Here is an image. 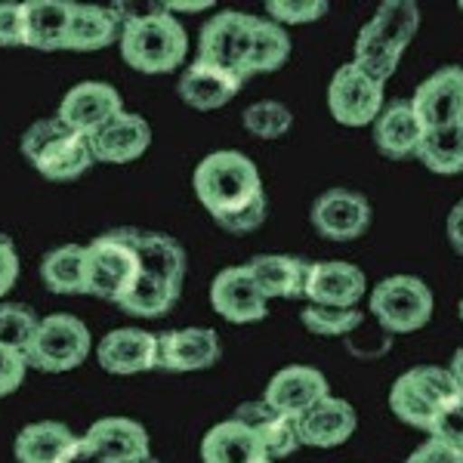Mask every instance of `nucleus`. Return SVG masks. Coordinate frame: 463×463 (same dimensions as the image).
Masks as SVG:
<instances>
[{"mask_svg": "<svg viewBox=\"0 0 463 463\" xmlns=\"http://www.w3.org/2000/svg\"><path fill=\"white\" fill-rule=\"evenodd\" d=\"M244 130L250 137H260V139H279L294 127V115L285 102L279 99H263V102H253V106L244 109Z\"/></svg>", "mask_w": 463, "mask_h": 463, "instance_id": "nucleus-36", "label": "nucleus"}, {"mask_svg": "<svg viewBox=\"0 0 463 463\" xmlns=\"http://www.w3.org/2000/svg\"><path fill=\"white\" fill-rule=\"evenodd\" d=\"M71 445H74V436L65 423L41 420V423H28V427L19 432L16 445H13V454H16L19 463H59Z\"/></svg>", "mask_w": 463, "mask_h": 463, "instance_id": "nucleus-29", "label": "nucleus"}, {"mask_svg": "<svg viewBox=\"0 0 463 463\" xmlns=\"http://www.w3.org/2000/svg\"><path fill=\"white\" fill-rule=\"evenodd\" d=\"M458 399H463L458 380L448 368H436V364H417V368L405 371L390 390L392 414L402 423L423 432H430L436 417Z\"/></svg>", "mask_w": 463, "mask_h": 463, "instance_id": "nucleus-6", "label": "nucleus"}, {"mask_svg": "<svg viewBox=\"0 0 463 463\" xmlns=\"http://www.w3.org/2000/svg\"><path fill=\"white\" fill-rule=\"evenodd\" d=\"M244 80H238L235 74L216 69L211 62H195L189 65V69L183 71V78H179V99L185 102L189 109L195 111H216L222 109L232 96L241 90Z\"/></svg>", "mask_w": 463, "mask_h": 463, "instance_id": "nucleus-23", "label": "nucleus"}, {"mask_svg": "<svg viewBox=\"0 0 463 463\" xmlns=\"http://www.w3.org/2000/svg\"><path fill=\"white\" fill-rule=\"evenodd\" d=\"M250 275L266 294V300L279 297V300H297L306 297V281H309L312 263L303 257H285V253H260L250 263Z\"/></svg>", "mask_w": 463, "mask_h": 463, "instance_id": "nucleus-26", "label": "nucleus"}, {"mask_svg": "<svg viewBox=\"0 0 463 463\" xmlns=\"http://www.w3.org/2000/svg\"><path fill=\"white\" fill-rule=\"evenodd\" d=\"M417 161L439 176H454L463 170V124L445 130H427L417 146Z\"/></svg>", "mask_w": 463, "mask_h": 463, "instance_id": "nucleus-32", "label": "nucleus"}, {"mask_svg": "<svg viewBox=\"0 0 463 463\" xmlns=\"http://www.w3.org/2000/svg\"><path fill=\"white\" fill-rule=\"evenodd\" d=\"M327 109L343 127H364L377 121L383 111V84L362 71L355 62H346L334 71L327 87Z\"/></svg>", "mask_w": 463, "mask_h": 463, "instance_id": "nucleus-10", "label": "nucleus"}, {"mask_svg": "<svg viewBox=\"0 0 463 463\" xmlns=\"http://www.w3.org/2000/svg\"><path fill=\"white\" fill-rule=\"evenodd\" d=\"M300 321L306 331L316 334V337H349L362 327L364 312L358 309H337V306H306L300 312Z\"/></svg>", "mask_w": 463, "mask_h": 463, "instance_id": "nucleus-35", "label": "nucleus"}, {"mask_svg": "<svg viewBox=\"0 0 463 463\" xmlns=\"http://www.w3.org/2000/svg\"><path fill=\"white\" fill-rule=\"evenodd\" d=\"M327 395H331V386H327V377L321 371L309 368V364H290L266 383L263 402L281 411L290 420H300L306 411H312Z\"/></svg>", "mask_w": 463, "mask_h": 463, "instance_id": "nucleus-13", "label": "nucleus"}, {"mask_svg": "<svg viewBox=\"0 0 463 463\" xmlns=\"http://www.w3.org/2000/svg\"><path fill=\"white\" fill-rule=\"evenodd\" d=\"M139 235L143 229H111L87 244V279L84 294L99 300L121 303V297L137 285L139 269Z\"/></svg>", "mask_w": 463, "mask_h": 463, "instance_id": "nucleus-5", "label": "nucleus"}, {"mask_svg": "<svg viewBox=\"0 0 463 463\" xmlns=\"http://www.w3.org/2000/svg\"><path fill=\"white\" fill-rule=\"evenodd\" d=\"M290 56V37L279 22L260 19L257 34H253V53H250V71H279Z\"/></svg>", "mask_w": 463, "mask_h": 463, "instance_id": "nucleus-34", "label": "nucleus"}, {"mask_svg": "<svg viewBox=\"0 0 463 463\" xmlns=\"http://www.w3.org/2000/svg\"><path fill=\"white\" fill-rule=\"evenodd\" d=\"M220 355V337L211 327H183V331L158 334V368L170 374L213 368Z\"/></svg>", "mask_w": 463, "mask_h": 463, "instance_id": "nucleus-16", "label": "nucleus"}, {"mask_svg": "<svg viewBox=\"0 0 463 463\" xmlns=\"http://www.w3.org/2000/svg\"><path fill=\"white\" fill-rule=\"evenodd\" d=\"M90 355V331L78 316L56 312V316L41 318L32 346H28V364L47 374H62V371L78 368Z\"/></svg>", "mask_w": 463, "mask_h": 463, "instance_id": "nucleus-9", "label": "nucleus"}, {"mask_svg": "<svg viewBox=\"0 0 463 463\" xmlns=\"http://www.w3.org/2000/svg\"><path fill=\"white\" fill-rule=\"evenodd\" d=\"M405 463H463V451L439 442V439H427Z\"/></svg>", "mask_w": 463, "mask_h": 463, "instance_id": "nucleus-42", "label": "nucleus"}, {"mask_svg": "<svg viewBox=\"0 0 463 463\" xmlns=\"http://www.w3.org/2000/svg\"><path fill=\"white\" fill-rule=\"evenodd\" d=\"M260 16L250 13L226 10L201 28L198 37V59L211 62L216 69L235 74L238 80L250 78V53H253V34H257Z\"/></svg>", "mask_w": 463, "mask_h": 463, "instance_id": "nucleus-7", "label": "nucleus"}, {"mask_svg": "<svg viewBox=\"0 0 463 463\" xmlns=\"http://www.w3.org/2000/svg\"><path fill=\"white\" fill-rule=\"evenodd\" d=\"M266 13L279 25H303V22H316L327 13L325 0H269Z\"/></svg>", "mask_w": 463, "mask_h": 463, "instance_id": "nucleus-38", "label": "nucleus"}, {"mask_svg": "<svg viewBox=\"0 0 463 463\" xmlns=\"http://www.w3.org/2000/svg\"><path fill=\"white\" fill-rule=\"evenodd\" d=\"M195 195L232 235H250L266 222L269 201L260 170L241 152H213L195 167Z\"/></svg>", "mask_w": 463, "mask_h": 463, "instance_id": "nucleus-1", "label": "nucleus"}, {"mask_svg": "<svg viewBox=\"0 0 463 463\" xmlns=\"http://www.w3.org/2000/svg\"><path fill=\"white\" fill-rule=\"evenodd\" d=\"M448 241H451L454 253L463 257V201H458L448 213Z\"/></svg>", "mask_w": 463, "mask_h": 463, "instance_id": "nucleus-45", "label": "nucleus"}, {"mask_svg": "<svg viewBox=\"0 0 463 463\" xmlns=\"http://www.w3.org/2000/svg\"><path fill=\"white\" fill-rule=\"evenodd\" d=\"M87 442L111 463H133L148 458V432L130 417H102L87 430Z\"/></svg>", "mask_w": 463, "mask_h": 463, "instance_id": "nucleus-28", "label": "nucleus"}, {"mask_svg": "<svg viewBox=\"0 0 463 463\" xmlns=\"http://www.w3.org/2000/svg\"><path fill=\"white\" fill-rule=\"evenodd\" d=\"M430 439H439V442L463 451V399L448 405L442 414L436 417V423H432V430H430Z\"/></svg>", "mask_w": 463, "mask_h": 463, "instance_id": "nucleus-39", "label": "nucleus"}, {"mask_svg": "<svg viewBox=\"0 0 463 463\" xmlns=\"http://www.w3.org/2000/svg\"><path fill=\"white\" fill-rule=\"evenodd\" d=\"M417 28H420V6L411 0H386L377 6L374 19L364 22L358 32L353 62L380 84H386L399 69L402 53L414 41Z\"/></svg>", "mask_w": 463, "mask_h": 463, "instance_id": "nucleus-2", "label": "nucleus"}, {"mask_svg": "<svg viewBox=\"0 0 463 463\" xmlns=\"http://www.w3.org/2000/svg\"><path fill=\"white\" fill-rule=\"evenodd\" d=\"M41 279L47 290L53 294H84L87 285V248L80 244H65V248H56L43 257L41 263Z\"/></svg>", "mask_w": 463, "mask_h": 463, "instance_id": "nucleus-31", "label": "nucleus"}, {"mask_svg": "<svg viewBox=\"0 0 463 463\" xmlns=\"http://www.w3.org/2000/svg\"><path fill=\"white\" fill-rule=\"evenodd\" d=\"M0 47H22V4H0Z\"/></svg>", "mask_w": 463, "mask_h": 463, "instance_id": "nucleus-41", "label": "nucleus"}, {"mask_svg": "<svg viewBox=\"0 0 463 463\" xmlns=\"http://www.w3.org/2000/svg\"><path fill=\"white\" fill-rule=\"evenodd\" d=\"M312 226L327 241H355L371 229V204L353 189H327L312 204Z\"/></svg>", "mask_w": 463, "mask_h": 463, "instance_id": "nucleus-11", "label": "nucleus"}, {"mask_svg": "<svg viewBox=\"0 0 463 463\" xmlns=\"http://www.w3.org/2000/svg\"><path fill=\"white\" fill-rule=\"evenodd\" d=\"M411 106L420 115L427 130H445V127L463 124V69L445 65L436 74H430L414 90Z\"/></svg>", "mask_w": 463, "mask_h": 463, "instance_id": "nucleus-12", "label": "nucleus"}, {"mask_svg": "<svg viewBox=\"0 0 463 463\" xmlns=\"http://www.w3.org/2000/svg\"><path fill=\"white\" fill-rule=\"evenodd\" d=\"M19 279V253L6 235H0V297L6 294Z\"/></svg>", "mask_w": 463, "mask_h": 463, "instance_id": "nucleus-43", "label": "nucleus"}, {"mask_svg": "<svg viewBox=\"0 0 463 463\" xmlns=\"http://www.w3.org/2000/svg\"><path fill=\"white\" fill-rule=\"evenodd\" d=\"M451 377L458 380V386H460V392H463V349H458V353H454V358H451Z\"/></svg>", "mask_w": 463, "mask_h": 463, "instance_id": "nucleus-46", "label": "nucleus"}, {"mask_svg": "<svg viewBox=\"0 0 463 463\" xmlns=\"http://www.w3.org/2000/svg\"><path fill=\"white\" fill-rule=\"evenodd\" d=\"M90 146H93L96 161L130 164L152 146V127H148L139 115L124 111V115L111 118L102 130H96L93 137H90Z\"/></svg>", "mask_w": 463, "mask_h": 463, "instance_id": "nucleus-21", "label": "nucleus"}, {"mask_svg": "<svg viewBox=\"0 0 463 463\" xmlns=\"http://www.w3.org/2000/svg\"><path fill=\"white\" fill-rule=\"evenodd\" d=\"M25 368H28L25 353L0 343V395H10L19 390L22 380H25Z\"/></svg>", "mask_w": 463, "mask_h": 463, "instance_id": "nucleus-40", "label": "nucleus"}, {"mask_svg": "<svg viewBox=\"0 0 463 463\" xmlns=\"http://www.w3.org/2000/svg\"><path fill=\"white\" fill-rule=\"evenodd\" d=\"M22 155L34 164L37 174L56 183L78 179L96 161L90 137L71 130L62 118H43L28 127L22 137Z\"/></svg>", "mask_w": 463, "mask_h": 463, "instance_id": "nucleus-4", "label": "nucleus"}, {"mask_svg": "<svg viewBox=\"0 0 463 463\" xmlns=\"http://www.w3.org/2000/svg\"><path fill=\"white\" fill-rule=\"evenodd\" d=\"M371 312L386 334H414L432 318V290L417 275H390L371 290Z\"/></svg>", "mask_w": 463, "mask_h": 463, "instance_id": "nucleus-8", "label": "nucleus"}, {"mask_svg": "<svg viewBox=\"0 0 463 463\" xmlns=\"http://www.w3.org/2000/svg\"><path fill=\"white\" fill-rule=\"evenodd\" d=\"M139 269L161 281L183 288L185 279V250L176 238L161 232H143L139 235Z\"/></svg>", "mask_w": 463, "mask_h": 463, "instance_id": "nucleus-30", "label": "nucleus"}, {"mask_svg": "<svg viewBox=\"0 0 463 463\" xmlns=\"http://www.w3.org/2000/svg\"><path fill=\"white\" fill-rule=\"evenodd\" d=\"M74 4L65 0H25L22 4V47L65 50Z\"/></svg>", "mask_w": 463, "mask_h": 463, "instance_id": "nucleus-20", "label": "nucleus"}, {"mask_svg": "<svg viewBox=\"0 0 463 463\" xmlns=\"http://www.w3.org/2000/svg\"><path fill=\"white\" fill-rule=\"evenodd\" d=\"M185 53H189V34L176 16H170L167 6L124 19L121 56L130 69L143 74H167L185 62Z\"/></svg>", "mask_w": 463, "mask_h": 463, "instance_id": "nucleus-3", "label": "nucleus"}, {"mask_svg": "<svg viewBox=\"0 0 463 463\" xmlns=\"http://www.w3.org/2000/svg\"><path fill=\"white\" fill-rule=\"evenodd\" d=\"M96 358L109 374H143V371L158 368V337L139 327H121L99 340Z\"/></svg>", "mask_w": 463, "mask_h": 463, "instance_id": "nucleus-17", "label": "nucleus"}, {"mask_svg": "<svg viewBox=\"0 0 463 463\" xmlns=\"http://www.w3.org/2000/svg\"><path fill=\"white\" fill-rule=\"evenodd\" d=\"M211 303L222 318L232 325H250L263 321L269 312V300L253 281L248 266H229L222 269L211 285Z\"/></svg>", "mask_w": 463, "mask_h": 463, "instance_id": "nucleus-14", "label": "nucleus"}, {"mask_svg": "<svg viewBox=\"0 0 463 463\" xmlns=\"http://www.w3.org/2000/svg\"><path fill=\"white\" fill-rule=\"evenodd\" d=\"M133 463H161V460H155L152 454H148V458H143V460H133Z\"/></svg>", "mask_w": 463, "mask_h": 463, "instance_id": "nucleus-48", "label": "nucleus"}, {"mask_svg": "<svg viewBox=\"0 0 463 463\" xmlns=\"http://www.w3.org/2000/svg\"><path fill=\"white\" fill-rule=\"evenodd\" d=\"M179 294H183V288H176V285H170V281H161V279H155V275L143 272L137 279V285L127 290L118 306H121L124 312H130V316H139V318H161L176 306Z\"/></svg>", "mask_w": 463, "mask_h": 463, "instance_id": "nucleus-33", "label": "nucleus"}, {"mask_svg": "<svg viewBox=\"0 0 463 463\" xmlns=\"http://www.w3.org/2000/svg\"><path fill=\"white\" fill-rule=\"evenodd\" d=\"M37 325H41V318L34 316L32 306H25V303L0 306V343H4V346L28 353Z\"/></svg>", "mask_w": 463, "mask_h": 463, "instance_id": "nucleus-37", "label": "nucleus"}, {"mask_svg": "<svg viewBox=\"0 0 463 463\" xmlns=\"http://www.w3.org/2000/svg\"><path fill=\"white\" fill-rule=\"evenodd\" d=\"M211 0H201V4H167V10H185V13H195V10H211Z\"/></svg>", "mask_w": 463, "mask_h": 463, "instance_id": "nucleus-47", "label": "nucleus"}, {"mask_svg": "<svg viewBox=\"0 0 463 463\" xmlns=\"http://www.w3.org/2000/svg\"><path fill=\"white\" fill-rule=\"evenodd\" d=\"M232 420L244 423L257 432V439L263 442V448L269 451L272 460L290 458L303 442H300V432H297V420H290L281 411H275L272 405H266L263 399L260 402H244V405L235 408Z\"/></svg>", "mask_w": 463, "mask_h": 463, "instance_id": "nucleus-22", "label": "nucleus"}, {"mask_svg": "<svg viewBox=\"0 0 463 463\" xmlns=\"http://www.w3.org/2000/svg\"><path fill=\"white\" fill-rule=\"evenodd\" d=\"M368 279L353 263H312L309 281H306V300L312 306H337V309H355L364 297Z\"/></svg>", "mask_w": 463, "mask_h": 463, "instance_id": "nucleus-18", "label": "nucleus"}, {"mask_svg": "<svg viewBox=\"0 0 463 463\" xmlns=\"http://www.w3.org/2000/svg\"><path fill=\"white\" fill-rule=\"evenodd\" d=\"M355 427H358L355 408L346 399H337V395L321 399L316 408L306 411L300 420H297L300 442L309 448H337L353 439Z\"/></svg>", "mask_w": 463, "mask_h": 463, "instance_id": "nucleus-19", "label": "nucleus"}, {"mask_svg": "<svg viewBox=\"0 0 463 463\" xmlns=\"http://www.w3.org/2000/svg\"><path fill=\"white\" fill-rule=\"evenodd\" d=\"M204 463H272L257 432L238 420H222L201 442Z\"/></svg>", "mask_w": 463, "mask_h": 463, "instance_id": "nucleus-27", "label": "nucleus"}, {"mask_svg": "<svg viewBox=\"0 0 463 463\" xmlns=\"http://www.w3.org/2000/svg\"><path fill=\"white\" fill-rule=\"evenodd\" d=\"M59 463H111V460L102 451H96L87 439H74V445L62 454V460Z\"/></svg>", "mask_w": 463, "mask_h": 463, "instance_id": "nucleus-44", "label": "nucleus"}, {"mask_svg": "<svg viewBox=\"0 0 463 463\" xmlns=\"http://www.w3.org/2000/svg\"><path fill=\"white\" fill-rule=\"evenodd\" d=\"M423 133H427V127H423L420 115H417L411 102H402V99L383 106L380 118L374 121L377 148L386 158H395V161L417 155V146H420Z\"/></svg>", "mask_w": 463, "mask_h": 463, "instance_id": "nucleus-25", "label": "nucleus"}, {"mask_svg": "<svg viewBox=\"0 0 463 463\" xmlns=\"http://www.w3.org/2000/svg\"><path fill=\"white\" fill-rule=\"evenodd\" d=\"M124 115V99L111 84H102V80H84V84L71 87L65 93L62 106H59V115L71 130L84 133V137H93L96 130H102L111 118Z\"/></svg>", "mask_w": 463, "mask_h": 463, "instance_id": "nucleus-15", "label": "nucleus"}, {"mask_svg": "<svg viewBox=\"0 0 463 463\" xmlns=\"http://www.w3.org/2000/svg\"><path fill=\"white\" fill-rule=\"evenodd\" d=\"M121 34H124V16L115 10V6L74 4L65 50L90 53V50L111 47L115 41H121Z\"/></svg>", "mask_w": 463, "mask_h": 463, "instance_id": "nucleus-24", "label": "nucleus"}, {"mask_svg": "<svg viewBox=\"0 0 463 463\" xmlns=\"http://www.w3.org/2000/svg\"><path fill=\"white\" fill-rule=\"evenodd\" d=\"M460 10H463V4H460Z\"/></svg>", "mask_w": 463, "mask_h": 463, "instance_id": "nucleus-49", "label": "nucleus"}]
</instances>
